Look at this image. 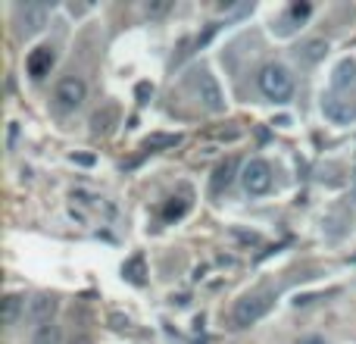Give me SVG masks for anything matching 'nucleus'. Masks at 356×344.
<instances>
[{
	"instance_id": "nucleus-13",
	"label": "nucleus",
	"mask_w": 356,
	"mask_h": 344,
	"mask_svg": "<svg viewBox=\"0 0 356 344\" xmlns=\"http://www.w3.org/2000/svg\"><path fill=\"white\" fill-rule=\"evenodd\" d=\"M356 81V63L353 60H341L338 66H334V75H332V85L338 88H347V85H353Z\"/></svg>"
},
{
	"instance_id": "nucleus-16",
	"label": "nucleus",
	"mask_w": 356,
	"mask_h": 344,
	"mask_svg": "<svg viewBox=\"0 0 356 344\" xmlns=\"http://www.w3.org/2000/svg\"><path fill=\"white\" fill-rule=\"evenodd\" d=\"M22 307H25V301L19 295H6L3 297V326H16V320H19V313H22Z\"/></svg>"
},
{
	"instance_id": "nucleus-15",
	"label": "nucleus",
	"mask_w": 356,
	"mask_h": 344,
	"mask_svg": "<svg viewBox=\"0 0 356 344\" xmlns=\"http://www.w3.org/2000/svg\"><path fill=\"white\" fill-rule=\"evenodd\" d=\"M63 335H60V326H54V322H44V326L35 329V335H31V344H60Z\"/></svg>"
},
{
	"instance_id": "nucleus-21",
	"label": "nucleus",
	"mask_w": 356,
	"mask_h": 344,
	"mask_svg": "<svg viewBox=\"0 0 356 344\" xmlns=\"http://www.w3.org/2000/svg\"><path fill=\"white\" fill-rule=\"evenodd\" d=\"M150 94H154V85H147V81H144V85H138V97H141V104H147Z\"/></svg>"
},
{
	"instance_id": "nucleus-6",
	"label": "nucleus",
	"mask_w": 356,
	"mask_h": 344,
	"mask_svg": "<svg viewBox=\"0 0 356 344\" xmlns=\"http://www.w3.org/2000/svg\"><path fill=\"white\" fill-rule=\"evenodd\" d=\"M47 19H50V6L47 3H25V6H19V31H22L25 38H35L38 31H44Z\"/></svg>"
},
{
	"instance_id": "nucleus-5",
	"label": "nucleus",
	"mask_w": 356,
	"mask_h": 344,
	"mask_svg": "<svg viewBox=\"0 0 356 344\" xmlns=\"http://www.w3.org/2000/svg\"><path fill=\"white\" fill-rule=\"evenodd\" d=\"M197 97H200V107L209 113H222L225 110V97H222V88L216 81V75L209 69H200L197 72Z\"/></svg>"
},
{
	"instance_id": "nucleus-22",
	"label": "nucleus",
	"mask_w": 356,
	"mask_h": 344,
	"mask_svg": "<svg viewBox=\"0 0 356 344\" xmlns=\"http://www.w3.org/2000/svg\"><path fill=\"white\" fill-rule=\"evenodd\" d=\"M72 344H91V338H75Z\"/></svg>"
},
{
	"instance_id": "nucleus-12",
	"label": "nucleus",
	"mask_w": 356,
	"mask_h": 344,
	"mask_svg": "<svg viewBox=\"0 0 356 344\" xmlns=\"http://www.w3.org/2000/svg\"><path fill=\"white\" fill-rule=\"evenodd\" d=\"M325 54H328V41H322V38H313V41H307L300 50H297V56H300L303 63H309V66L319 63Z\"/></svg>"
},
{
	"instance_id": "nucleus-1",
	"label": "nucleus",
	"mask_w": 356,
	"mask_h": 344,
	"mask_svg": "<svg viewBox=\"0 0 356 344\" xmlns=\"http://www.w3.org/2000/svg\"><path fill=\"white\" fill-rule=\"evenodd\" d=\"M257 81H259L263 97L272 100V104H288L291 94H294V79H291V72L282 63H266V66L259 69Z\"/></svg>"
},
{
	"instance_id": "nucleus-10",
	"label": "nucleus",
	"mask_w": 356,
	"mask_h": 344,
	"mask_svg": "<svg viewBox=\"0 0 356 344\" xmlns=\"http://www.w3.org/2000/svg\"><path fill=\"white\" fill-rule=\"evenodd\" d=\"M122 279L131 285H144L147 282V266H144V257L141 253H135L131 260H125L122 263Z\"/></svg>"
},
{
	"instance_id": "nucleus-18",
	"label": "nucleus",
	"mask_w": 356,
	"mask_h": 344,
	"mask_svg": "<svg viewBox=\"0 0 356 344\" xmlns=\"http://www.w3.org/2000/svg\"><path fill=\"white\" fill-rule=\"evenodd\" d=\"M181 144V135H166V132H156V135H150L147 141H144V148L147 150H166V148H178Z\"/></svg>"
},
{
	"instance_id": "nucleus-23",
	"label": "nucleus",
	"mask_w": 356,
	"mask_h": 344,
	"mask_svg": "<svg viewBox=\"0 0 356 344\" xmlns=\"http://www.w3.org/2000/svg\"><path fill=\"white\" fill-rule=\"evenodd\" d=\"M353 188H356V169H353Z\"/></svg>"
},
{
	"instance_id": "nucleus-19",
	"label": "nucleus",
	"mask_w": 356,
	"mask_h": 344,
	"mask_svg": "<svg viewBox=\"0 0 356 344\" xmlns=\"http://www.w3.org/2000/svg\"><path fill=\"white\" fill-rule=\"evenodd\" d=\"M169 6L172 3H147L144 10H147V16H163V13H169Z\"/></svg>"
},
{
	"instance_id": "nucleus-4",
	"label": "nucleus",
	"mask_w": 356,
	"mask_h": 344,
	"mask_svg": "<svg viewBox=\"0 0 356 344\" xmlns=\"http://www.w3.org/2000/svg\"><path fill=\"white\" fill-rule=\"evenodd\" d=\"M241 185L250 197H263L272 191V166L266 160H250L241 169Z\"/></svg>"
},
{
	"instance_id": "nucleus-14",
	"label": "nucleus",
	"mask_w": 356,
	"mask_h": 344,
	"mask_svg": "<svg viewBox=\"0 0 356 344\" xmlns=\"http://www.w3.org/2000/svg\"><path fill=\"white\" fill-rule=\"evenodd\" d=\"M188 197H191V191H188V194H184V197H169V203H166V207H163V219H166V222L181 219V216L188 213V207H191V201H188Z\"/></svg>"
},
{
	"instance_id": "nucleus-11",
	"label": "nucleus",
	"mask_w": 356,
	"mask_h": 344,
	"mask_svg": "<svg viewBox=\"0 0 356 344\" xmlns=\"http://www.w3.org/2000/svg\"><path fill=\"white\" fill-rule=\"evenodd\" d=\"M234 172H238V163H234V160H225L219 169H216L213 182H209V188H213V194H219V191H225L228 185L234 182Z\"/></svg>"
},
{
	"instance_id": "nucleus-7",
	"label": "nucleus",
	"mask_w": 356,
	"mask_h": 344,
	"mask_svg": "<svg viewBox=\"0 0 356 344\" xmlns=\"http://www.w3.org/2000/svg\"><path fill=\"white\" fill-rule=\"evenodd\" d=\"M322 113H325V119L328 123H334V125L356 123V104L338 97V94H325V97H322Z\"/></svg>"
},
{
	"instance_id": "nucleus-9",
	"label": "nucleus",
	"mask_w": 356,
	"mask_h": 344,
	"mask_svg": "<svg viewBox=\"0 0 356 344\" xmlns=\"http://www.w3.org/2000/svg\"><path fill=\"white\" fill-rule=\"evenodd\" d=\"M29 313H31V320H38L44 326V322H50V316L56 313V297H50V295H35L29 301Z\"/></svg>"
},
{
	"instance_id": "nucleus-20",
	"label": "nucleus",
	"mask_w": 356,
	"mask_h": 344,
	"mask_svg": "<svg viewBox=\"0 0 356 344\" xmlns=\"http://www.w3.org/2000/svg\"><path fill=\"white\" fill-rule=\"evenodd\" d=\"M110 322H113V329H129V326H131L129 316H119V313H113V316H110Z\"/></svg>"
},
{
	"instance_id": "nucleus-2",
	"label": "nucleus",
	"mask_w": 356,
	"mask_h": 344,
	"mask_svg": "<svg viewBox=\"0 0 356 344\" xmlns=\"http://www.w3.org/2000/svg\"><path fill=\"white\" fill-rule=\"evenodd\" d=\"M272 304H275L272 295H244L238 304H234V313H232L234 326L247 329V326H253V322H259L272 310Z\"/></svg>"
},
{
	"instance_id": "nucleus-3",
	"label": "nucleus",
	"mask_w": 356,
	"mask_h": 344,
	"mask_svg": "<svg viewBox=\"0 0 356 344\" xmlns=\"http://www.w3.org/2000/svg\"><path fill=\"white\" fill-rule=\"evenodd\" d=\"M85 97H88V85L79 79V75H66V79H60L54 88V104L60 113L79 110V107L85 104Z\"/></svg>"
},
{
	"instance_id": "nucleus-17",
	"label": "nucleus",
	"mask_w": 356,
	"mask_h": 344,
	"mask_svg": "<svg viewBox=\"0 0 356 344\" xmlns=\"http://www.w3.org/2000/svg\"><path fill=\"white\" fill-rule=\"evenodd\" d=\"M309 10H313V6H309V3H291L288 16L282 19V29H278V31H282V35H288V31H291V25H288V22H297V25H300L303 19L309 16Z\"/></svg>"
},
{
	"instance_id": "nucleus-8",
	"label": "nucleus",
	"mask_w": 356,
	"mask_h": 344,
	"mask_svg": "<svg viewBox=\"0 0 356 344\" xmlns=\"http://www.w3.org/2000/svg\"><path fill=\"white\" fill-rule=\"evenodd\" d=\"M54 63H56L54 47H35V50L29 54V60H25V69H29V75H31L35 81H41L44 75H50Z\"/></svg>"
}]
</instances>
